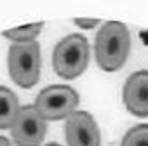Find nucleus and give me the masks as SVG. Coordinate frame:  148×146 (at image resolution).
I'll use <instances>...</instances> for the list:
<instances>
[{
  "instance_id": "1",
  "label": "nucleus",
  "mask_w": 148,
  "mask_h": 146,
  "mask_svg": "<svg viewBox=\"0 0 148 146\" xmlns=\"http://www.w3.org/2000/svg\"><path fill=\"white\" fill-rule=\"evenodd\" d=\"M131 54V33L124 23H105L94 42L96 63L103 71H119Z\"/></svg>"
},
{
  "instance_id": "2",
  "label": "nucleus",
  "mask_w": 148,
  "mask_h": 146,
  "mask_svg": "<svg viewBox=\"0 0 148 146\" xmlns=\"http://www.w3.org/2000/svg\"><path fill=\"white\" fill-rule=\"evenodd\" d=\"M91 59V47L84 35L71 33L61 38L52 52L54 71L64 80L79 78L87 70Z\"/></svg>"
},
{
  "instance_id": "3",
  "label": "nucleus",
  "mask_w": 148,
  "mask_h": 146,
  "mask_svg": "<svg viewBox=\"0 0 148 146\" xmlns=\"http://www.w3.org/2000/svg\"><path fill=\"white\" fill-rule=\"evenodd\" d=\"M40 45L38 42L12 44L7 52V70L12 82L21 89H32L40 78Z\"/></svg>"
},
{
  "instance_id": "4",
  "label": "nucleus",
  "mask_w": 148,
  "mask_h": 146,
  "mask_svg": "<svg viewBox=\"0 0 148 146\" xmlns=\"http://www.w3.org/2000/svg\"><path fill=\"white\" fill-rule=\"evenodd\" d=\"M79 101L75 89L59 84L42 89L35 99V108L45 120H63L77 111Z\"/></svg>"
},
{
  "instance_id": "5",
  "label": "nucleus",
  "mask_w": 148,
  "mask_h": 146,
  "mask_svg": "<svg viewBox=\"0 0 148 146\" xmlns=\"http://www.w3.org/2000/svg\"><path fill=\"white\" fill-rule=\"evenodd\" d=\"M47 120L37 111L35 104L21 106L19 115L11 127V136L16 146H40L45 132H47Z\"/></svg>"
},
{
  "instance_id": "6",
  "label": "nucleus",
  "mask_w": 148,
  "mask_h": 146,
  "mask_svg": "<svg viewBox=\"0 0 148 146\" xmlns=\"http://www.w3.org/2000/svg\"><path fill=\"white\" fill-rule=\"evenodd\" d=\"M64 137L68 146H101V132L98 122L89 111L77 110L64 123Z\"/></svg>"
},
{
  "instance_id": "7",
  "label": "nucleus",
  "mask_w": 148,
  "mask_h": 146,
  "mask_svg": "<svg viewBox=\"0 0 148 146\" xmlns=\"http://www.w3.org/2000/svg\"><path fill=\"white\" fill-rule=\"evenodd\" d=\"M122 99L125 110L139 118L148 117V70L134 71L124 84Z\"/></svg>"
},
{
  "instance_id": "8",
  "label": "nucleus",
  "mask_w": 148,
  "mask_h": 146,
  "mask_svg": "<svg viewBox=\"0 0 148 146\" xmlns=\"http://www.w3.org/2000/svg\"><path fill=\"white\" fill-rule=\"evenodd\" d=\"M19 101L18 96L9 89L0 85V129H11L19 115Z\"/></svg>"
},
{
  "instance_id": "9",
  "label": "nucleus",
  "mask_w": 148,
  "mask_h": 146,
  "mask_svg": "<svg viewBox=\"0 0 148 146\" xmlns=\"http://www.w3.org/2000/svg\"><path fill=\"white\" fill-rule=\"evenodd\" d=\"M44 23H32V25H25V26H18L12 30H5L2 31V35L9 40H12L14 44H30L35 42V38L40 35Z\"/></svg>"
},
{
  "instance_id": "10",
  "label": "nucleus",
  "mask_w": 148,
  "mask_h": 146,
  "mask_svg": "<svg viewBox=\"0 0 148 146\" xmlns=\"http://www.w3.org/2000/svg\"><path fill=\"white\" fill-rule=\"evenodd\" d=\"M120 146H148V123L131 127L122 137Z\"/></svg>"
},
{
  "instance_id": "11",
  "label": "nucleus",
  "mask_w": 148,
  "mask_h": 146,
  "mask_svg": "<svg viewBox=\"0 0 148 146\" xmlns=\"http://www.w3.org/2000/svg\"><path fill=\"white\" fill-rule=\"evenodd\" d=\"M73 23H75L77 26H80L82 30H92L94 26H98L101 21L99 19H84V18H75L73 19Z\"/></svg>"
},
{
  "instance_id": "12",
  "label": "nucleus",
  "mask_w": 148,
  "mask_h": 146,
  "mask_svg": "<svg viewBox=\"0 0 148 146\" xmlns=\"http://www.w3.org/2000/svg\"><path fill=\"white\" fill-rule=\"evenodd\" d=\"M0 146H12V144H11V141H9L7 137L0 136Z\"/></svg>"
},
{
  "instance_id": "13",
  "label": "nucleus",
  "mask_w": 148,
  "mask_h": 146,
  "mask_svg": "<svg viewBox=\"0 0 148 146\" xmlns=\"http://www.w3.org/2000/svg\"><path fill=\"white\" fill-rule=\"evenodd\" d=\"M45 146H61V144H58V143H51V144H45Z\"/></svg>"
}]
</instances>
